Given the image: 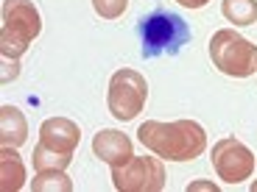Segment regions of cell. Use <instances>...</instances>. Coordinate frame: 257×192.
<instances>
[{
    "mask_svg": "<svg viewBox=\"0 0 257 192\" xmlns=\"http://www.w3.org/2000/svg\"><path fill=\"white\" fill-rule=\"evenodd\" d=\"M137 140L151 154L168 162H193L196 156L204 154L207 148L204 128L193 120H174V122L146 120L137 128Z\"/></svg>",
    "mask_w": 257,
    "mask_h": 192,
    "instance_id": "6da1fadb",
    "label": "cell"
},
{
    "mask_svg": "<svg viewBox=\"0 0 257 192\" xmlns=\"http://www.w3.org/2000/svg\"><path fill=\"white\" fill-rule=\"evenodd\" d=\"M81 131L73 120L67 117H48L39 126V142L34 148V170H64L73 162V154L78 148Z\"/></svg>",
    "mask_w": 257,
    "mask_h": 192,
    "instance_id": "7a4b0ae2",
    "label": "cell"
},
{
    "mask_svg": "<svg viewBox=\"0 0 257 192\" xmlns=\"http://www.w3.org/2000/svg\"><path fill=\"white\" fill-rule=\"evenodd\" d=\"M137 34H140V50L146 58L176 56L190 39L187 22L168 8H154L151 14H146L137 26Z\"/></svg>",
    "mask_w": 257,
    "mask_h": 192,
    "instance_id": "3957f363",
    "label": "cell"
},
{
    "mask_svg": "<svg viewBox=\"0 0 257 192\" xmlns=\"http://www.w3.org/2000/svg\"><path fill=\"white\" fill-rule=\"evenodd\" d=\"M42 31V20L31 0H3V26H0V53L17 62Z\"/></svg>",
    "mask_w": 257,
    "mask_h": 192,
    "instance_id": "277c9868",
    "label": "cell"
},
{
    "mask_svg": "<svg viewBox=\"0 0 257 192\" xmlns=\"http://www.w3.org/2000/svg\"><path fill=\"white\" fill-rule=\"evenodd\" d=\"M210 58L229 78H249L257 72V45H251L249 39L235 34L232 28H221L212 34Z\"/></svg>",
    "mask_w": 257,
    "mask_h": 192,
    "instance_id": "5b68a950",
    "label": "cell"
},
{
    "mask_svg": "<svg viewBox=\"0 0 257 192\" xmlns=\"http://www.w3.org/2000/svg\"><path fill=\"white\" fill-rule=\"evenodd\" d=\"M148 100V84L146 76L132 67H123L109 78V92H106V106H109L115 120H135Z\"/></svg>",
    "mask_w": 257,
    "mask_h": 192,
    "instance_id": "8992f818",
    "label": "cell"
},
{
    "mask_svg": "<svg viewBox=\"0 0 257 192\" xmlns=\"http://www.w3.org/2000/svg\"><path fill=\"white\" fill-rule=\"evenodd\" d=\"M117 192H160L165 190V164L160 156H132L126 164L112 167Z\"/></svg>",
    "mask_w": 257,
    "mask_h": 192,
    "instance_id": "52a82bcc",
    "label": "cell"
},
{
    "mask_svg": "<svg viewBox=\"0 0 257 192\" xmlns=\"http://www.w3.org/2000/svg\"><path fill=\"white\" fill-rule=\"evenodd\" d=\"M212 170L221 181L226 184H240V181L251 178L254 173V154L235 136L218 140L212 145Z\"/></svg>",
    "mask_w": 257,
    "mask_h": 192,
    "instance_id": "ba28073f",
    "label": "cell"
},
{
    "mask_svg": "<svg viewBox=\"0 0 257 192\" xmlns=\"http://www.w3.org/2000/svg\"><path fill=\"white\" fill-rule=\"evenodd\" d=\"M92 154L109 167H120L135 156V150H132V140L126 134H120L115 128H103L92 136Z\"/></svg>",
    "mask_w": 257,
    "mask_h": 192,
    "instance_id": "9c48e42d",
    "label": "cell"
},
{
    "mask_svg": "<svg viewBox=\"0 0 257 192\" xmlns=\"http://www.w3.org/2000/svg\"><path fill=\"white\" fill-rule=\"evenodd\" d=\"M28 140V122L17 106H0V145L20 148Z\"/></svg>",
    "mask_w": 257,
    "mask_h": 192,
    "instance_id": "30bf717a",
    "label": "cell"
},
{
    "mask_svg": "<svg viewBox=\"0 0 257 192\" xmlns=\"http://www.w3.org/2000/svg\"><path fill=\"white\" fill-rule=\"evenodd\" d=\"M26 184V167L23 159L17 156V148H0V190L3 192H17Z\"/></svg>",
    "mask_w": 257,
    "mask_h": 192,
    "instance_id": "8fae6325",
    "label": "cell"
},
{
    "mask_svg": "<svg viewBox=\"0 0 257 192\" xmlns=\"http://www.w3.org/2000/svg\"><path fill=\"white\" fill-rule=\"evenodd\" d=\"M221 12L232 26H251L257 22V0H224Z\"/></svg>",
    "mask_w": 257,
    "mask_h": 192,
    "instance_id": "7c38bea8",
    "label": "cell"
},
{
    "mask_svg": "<svg viewBox=\"0 0 257 192\" xmlns=\"http://www.w3.org/2000/svg\"><path fill=\"white\" fill-rule=\"evenodd\" d=\"M34 192H70L73 181L64 176V170H42L31 181Z\"/></svg>",
    "mask_w": 257,
    "mask_h": 192,
    "instance_id": "4fadbf2b",
    "label": "cell"
},
{
    "mask_svg": "<svg viewBox=\"0 0 257 192\" xmlns=\"http://www.w3.org/2000/svg\"><path fill=\"white\" fill-rule=\"evenodd\" d=\"M128 0H92V8H95L98 17L103 20H117L123 17V12H126Z\"/></svg>",
    "mask_w": 257,
    "mask_h": 192,
    "instance_id": "5bb4252c",
    "label": "cell"
},
{
    "mask_svg": "<svg viewBox=\"0 0 257 192\" xmlns=\"http://www.w3.org/2000/svg\"><path fill=\"white\" fill-rule=\"evenodd\" d=\"M176 3H182V6H187V8H201V6H207L210 0H176Z\"/></svg>",
    "mask_w": 257,
    "mask_h": 192,
    "instance_id": "9a60e30c",
    "label": "cell"
},
{
    "mask_svg": "<svg viewBox=\"0 0 257 192\" xmlns=\"http://www.w3.org/2000/svg\"><path fill=\"white\" fill-rule=\"evenodd\" d=\"M187 190H212V192H215V186H212V184H190Z\"/></svg>",
    "mask_w": 257,
    "mask_h": 192,
    "instance_id": "2e32d148",
    "label": "cell"
},
{
    "mask_svg": "<svg viewBox=\"0 0 257 192\" xmlns=\"http://www.w3.org/2000/svg\"><path fill=\"white\" fill-rule=\"evenodd\" d=\"M251 192H257V181H254V184H251Z\"/></svg>",
    "mask_w": 257,
    "mask_h": 192,
    "instance_id": "e0dca14e",
    "label": "cell"
}]
</instances>
